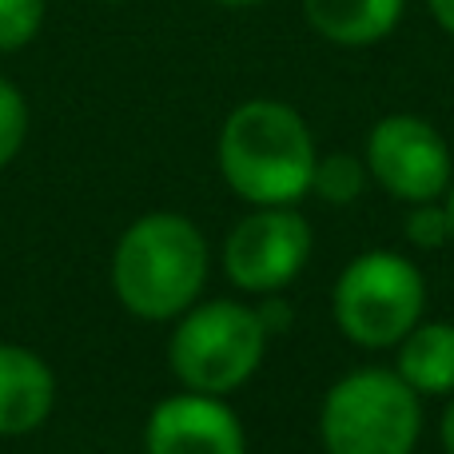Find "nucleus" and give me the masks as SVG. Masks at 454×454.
I'll use <instances>...</instances> for the list:
<instances>
[{
	"label": "nucleus",
	"instance_id": "aec40b11",
	"mask_svg": "<svg viewBox=\"0 0 454 454\" xmlns=\"http://www.w3.org/2000/svg\"><path fill=\"white\" fill-rule=\"evenodd\" d=\"M447 215H450V239H454V192H450V204H447Z\"/></svg>",
	"mask_w": 454,
	"mask_h": 454
},
{
	"label": "nucleus",
	"instance_id": "39448f33",
	"mask_svg": "<svg viewBox=\"0 0 454 454\" xmlns=\"http://www.w3.org/2000/svg\"><path fill=\"white\" fill-rule=\"evenodd\" d=\"M427 283L399 251H367L351 259L335 283V323L355 347L383 351L419 327Z\"/></svg>",
	"mask_w": 454,
	"mask_h": 454
},
{
	"label": "nucleus",
	"instance_id": "ddd939ff",
	"mask_svg": "<svg viewBox=\"0 0 454 454\" xmlns=\"http://www.w3.org/2000/svg\"><path fill=\"white\" fill-rule=\"evenodd\" d=\"M24 140H28V100L12 80L0 76V168L20 156Z\"/></svg>",
	"mask_w": 454,
	"mask_h": 454
},
{
	"label": "nucleus",
	"instance_id": "dca6fc26",
	"mask_svg": "<svg viewBox=\"0 0 454 454\" xmlns=\"http://www.w3.org/2000/svg\"><path fill=\"white\" fill-rule=\"evenodd\" d=\"M259 319H263V327H267V335H279V331H287L291 327V307L283 303V299H267V303H259Z\"/></svg>",
	"mask_w": 454,
	"mask_h": 454
},
{
	"label": "nucleus",
	"instance_id": "a211bd4d",
	"mask_svg": "<svg viewBox=\"0 0 454 454\" xmlns=\"http://www.w3.org/2000/svg\"><path fill=\"white\" fill-rule=\"evenodd\" d=\"M439 439H442V450L454 454V399H450V407L442 411V423H439Z\"/></svg>",
	"mask_w": 454,
	"mask_h": 454
},
{
	"label": "nucleus",
	"instance_id": "9b49d317",
	"mask_svg": "<svg viewBox=\"0 0 454 454\" xmlns=\"http://www.w3.org/2000/svg\"><path fill=\"white\" fill-rule=\"evenodd\" d=\"M399 375L419 395L454 391V323H419L399 343Z\"/></svg>",
	"mask_w": 454,
	"mask_h": 454
},
{
	"label": "nucleus",
	"instance_id": "f03ea898",
	"mask_svg": "<svg viewBox=\"0 0 454 454\" xmlns=\"http://www.w3.org/2000/svg\"><path fill=\"white\" fill-rule=\"evenodd\" d=\"M207 279V239L192 220L172 212L144 215L120 235L112 255L116 299L140 319L184 315Z\"/></svg>",
	"mask_w": 454,
	"mask_h": 454
},
{
	"label": "nucleus",
	"instance_id": "6ab92c4d",
	"mask_svg": "<svg viewBox=\"0 0 454 454\" xmlns=\"http://www.w3.org/2000/svg\"><path fill=\"white\" fill-rule=\"evenodd\" d=\"M223 8H251V4H263V0H215Z\"/></svg>",
	"mask_w": 454,
	"mask_h": 454
},
{
	"label": "nucleus",
	"instance_id": "0eeeda50",
	"mask_svg": "<svg viewBox=\"0 0 454 454\" xmlns=\"http://www.w3.org/2000/svg\"><path fill=\"white\" fill-rule=\"evenodd\" d=\"M367 176L407 204L439 200L450 188V148L419 116H387L367 136Z\"/></svg>",
	"mask_w": 454,
	"mask_h": 454
},
{
	"label": "nucleus",
	"instance_id": "f257e3e1",
	"mask_svg": "<svg viewBox=\"0 0 454 454\" xmlns=\"http://www.w3.org/2000/svg\"><path fill=\"white\" fill-rule=\"evenodd\" d=\"M315 140L291 104L247 100L220 132V172L227 188L255 207L295 204L311 192Z\"/></svg>",
	"mask_w": 454,
	"mask_h": 454
},
{
	"label": "nucleus",
	"instance_id": "423d86ee",
	"mask_svg": "<svg viewBox=\"0 0 454 454\" xmlns=\"http://www.w3.org/2000/svg\"><path fill=\"white\" fill-rule=\"evenodd\" d=\"M311 259V223L291 204L243 215L223 243V271L239 291L271 295L287 287Z\"/></svg>",
	"mask_w": 454,
	"mask_h": 454
},
{
	"label": "nucleus",
	"instance_id": "2eb2a0df",
	"mask_svg": "<svg viewBox=\"0 0 454 454\" xmlns=\"http://www.w3.org/2000/svg\"><path fill=\"white\" fill-rule=\"evenodd\" d=\"M403 231H407V239L415 243V247L434 251L450 239V215H447V207H439L434 200H427V204H415L407 212Z\"/></svg>",
	"mask_w": 454,
	"mask_h": 454
},
{
	"label": "nucleus",
	"instance_id": "f8f14e48",
	"mask_svg": "<svg viewBox=\"0 0 454 454\" xmlns=\"http://www.w3.org/2000/svg\"><path fill=\"white\" fill-rule=\"evenodd\" d=\"M367 188V164L347 152H331L315 164V176H311V192L331 207H343V204H355Z\"/></svg>",
	"mask_w": 454,
	"mask_h": 454
},
{
	"label": "nucleus",
	"instance_id": "1a4fd4ad",
	"mask_svg": "<svg viewBox=\"0 0 454 454\" xmlns=\"http://www.w3.org/2000/svg\"><path fill=\"white\" fill-rule=\"evenodd\" d=\"M56 403V379L28 347L0 343V439H20L44 427Z\"/></svg>",
	"mask_w": 454,
	"mask_h": 454
},
{
	"label": "nucleus",
	"instance_id": "6e6552de",
	"mask_svg": "<svg viewBox=\"0 0 454 454\" xmlns=\"http://www.w3.org/2000/svg\"><path fill=\"white\" fill-rule=\"evenodd\" d=\"M148 454H247L243 423L220 395H172L148 419Z\"/></svg>",
	"mask_w": 454,
	"mask_h": 454
},
{
	"label": "nucleus",
	"instance_id": "7ed1b4c3",
	"mask_svg": "<svg viewBox=\"0 0 454 454\" xmlns=\"http://www.w3.org/2000/svg\"><path fill=\"white\" fill-rule=\"evenodd\" d=\"M423 434L419 391L387 367H363L327 391L319 439L327 454H411Z\"/></svg>",
	"mask_w": 454,
	"mask_h": 454
},
{
	"label": "nucleus",
	"instance_id": "20e7f679",
	"mask_svg": "<svg viewBox=\"0 0 454 454\" xmlns=\"http://www.w3.org/2000/svg\"><path fill=\"white\" fill-rule=\"evenodd\" d=\"M267 351V327L259 311L231 299L188 307L168 339V363L188 391L227 395L259 371Z\"/></svg>",
	"mask_w": 454,
	"mask_h": 454
},
{
	"label": "nucleus",
	"instance_id": "f3484780",
	"mask_svg": "<svg viewBox=\"0 0 454 454\" xmlns=\"http://www.w3.org/2000/svg\"><path fill=\"white\" fill-rule=\"evenodd\" d=\"M427 8H431V16L439 20V28L454 36V0H427Z\"/></svg>",
	"mask_w": 454,
	"mask_h": 454
},
{
	"label": "nucleus",
	"instance_id": "4468645a",
	"mask_svg": "<svg viewBox=\"0 0 454 454\" xmlns=\"http://www.w3.org/2000/svg\"><path fill=\"white\" fill-rule=\"evenodd\" d=\"M48 0H0V52H20L36 40Z\"/></svg>",
	"mask_w": 454,
	"mask_h": 454
},
{
	"label": "nucleus",
	"instance_id": "9d476101",
	"mask_svg": "<svg viewBox=\"0 0 454 454\" xmlns=\"http://www.w3.org/2000/svg\"><path fill=\"white\" fill-rule=\"evenodd\" d=\"M407 0H303V16L323 40L339 48H367L387 40L403 20Z\"/></svg>",
	"mask_w": 454,
	"mask_h": 454
}]
</instances>
